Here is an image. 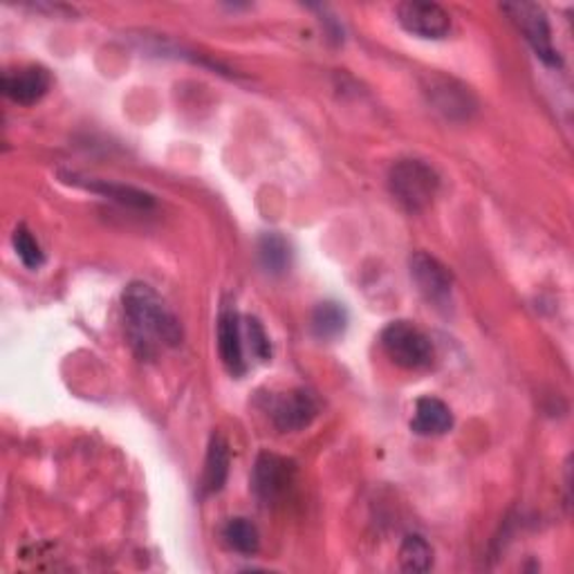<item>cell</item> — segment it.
<instances>
[{
  "label": "cell",
  "mask_w": 574,
  "mask_h": 574,
  "mask_svg": "<svg viewBox=\"0 0 574 574\" xmlns=\"http://www.w3.org/2000/svg\"><path fill=\"white\" fill-rule=\"evenodd\" d=\"M397 23L413 37L441 41L451 31V16L435 3H401L397 5Z\"/></svg>",
  "instance_id": "obj_7"
},
{
  "label": "cell",
  "mask_w": 574,
  "mask_h": 574,
  "mask_svg": "<svg viewBox=\"0 0 574 574\" xmlns=\"http://www.w3.org/2000/svg\"><path fill=\"white\" fill-rule=\"evenodd\" d=\"M52 86V77L41 65H27L21 71H12L3 75V94L12 99L14 104L34 106L41 101Z\"/></svg>",
  "instance_id": "obj_9"
},
{
  "label": "cell",
  "mask_w": 574,
  "mask_h": 574,
  "mask_svg": "<svg viewBox=\"0 0 574 574\" xmlns=\"http://www.w3.org/2000/svg\"><path fill=\"white\" fill-rule=\"evenodd\" d=\"M502 12L519 27L538 59L552 67L561 65V56L552 43V29L544 8H538L536 3H505Z\"/></svg>",
  "instance_id": "obj_4"
},
{
  "label": "cell",
  "mask_w": 574,
  "mask_h": 574,
  "mask_svg": "<svg viewBox=\"0 0 574 574\" xmlns=\"http://www.w3.org/2000/svg\"><path fill=\"white\" fill-rule=\"evenodd\" d=\"M348 323V315L344 310L342 303L326 301L319 303L312 312V332L319 336V340H336Z\"/></svg>",
  "instance_id": "obj_16"
},
{
  "label": "cell",
  "mask_w": 574,
  "mask_h": 574,
  "mask_svg": "<svg viewBox=\"0 0 574 574\" xmlns=\"http://www.w3.org/2000/svg\"><path fill=\"white\" fill-rule=\"evenodd\" d=\"M225 541L227 546L239 552V554H245V557H252L258 552L260 548V536H258V530L252 521L247 519H231L227 525H225Z\"/></svg>",
  "instance_id": "obj_17"
},
{
  "label": "cell",
  "mask_w": 574,
  "mask_h": 574,
  "mask_svg": "<svg viewBox=\"0 0 574 574\" xmlns=\"http://www.w3.org/2000/svg\"><path fill=\"white\" fill-rule=\"evenodd\" d=\"M319 407H317V399L312 397V393L296 388L285 393L272 409V420L277 424L279 431H303L306 426L312 424V420L317 418Z\"/></svg>",
  "instance_id": "obj_10"
},
{
  "label": "cell",
  "mask_w": 574,
  "mask_h": 574,
  "mask_svg": "<svg viewBox=\"0 0 574 574\" xmlns=\"http://www.w3.org/2000/svg\"><path fill=\"white\" fill-rule=\"evenodd\" d=\"M258 260L267 275L281 277L292 265V250L290 243L281 233H263L258 241Z\"/></svg>",
  "instance_id": "obj_15"
},
{
  "label": "cell",
  "mask_w": 574,
  "mask_h": 574,
  "mask_svg": "<svg viewBox=\"0 0 574 574\" xmlns=\"http://www.w3.org/2000/svg\"><path fill=\"white\" fill-rule=\"evenodd\" d=\"M296 481V464L283 456L277 454H260L254 464V492L256 496L269 505L279 502L288 496Z\"/></svg>",
  "instance_id": "obj_5"
},
{
  "label": "cell",
  "mask_w": 574,
  "mask_h": 574,
  "mask_svg": "<svg viewBox=\"0 0 574 574\" xmlns=\"http://www.w3.org/2000/svg\"><path fill=\"white\" fill-rule=\"evenodd\" d=\"M218 350L225 368L233 378L245 375L247 361H245L241 317L231 310H225L218 319Z\"/></svg>",
  "instance_id": "obj_11"
},
{
  "label": "cell",
  "mask_w": 574,
  "mask_h": 574,
  "mask_svg": "<svg viewBox=\"0 0 574 574\" xmlns=\"http://www.w3.org/2000/svg\"><path fill=\"white\" fill-rule=\"evenodd\" d=\"M409 272L420 294L431 303H447L451 296L454 279L449 269L426 252H416L409 258Z\"/></svg>",
  "instance_id": "obj_8"
},
{
  "label": "cell",
  "mask_w": 574,
  "mask_h": 574,
  "mask_svg": "<svg viewBox=\"0 0 574 574\" xmlns=\"http://www.w3.org/2000/svg\"><path fill=\"white\" fill-rule=\"evenodd\" d=\"M124 312L128 334L140 357H155L162 348H176L182 344L180 319L168 310L164 298L142 281H132L124 290Z\"/></svg>",
  "instance_id": "obj_1"
},
{
  "label": "cell",
  "mask_w": 574,
  "mask_h": 574,
  "mask_svg": "<svg viewBox=\"0 0 574 574\" xmlns=\"http://www.w3.org/2000/svg\"><path fill=\"white\" fill-rule=\"evenodd\" d=\"M12 245H14L16 256L21 258V263L27 269H39L46 263V254H43L39 241L34 239L31 231L25 225H21V227L14 229V233H12Z\"/></svg>",
  "instance_id": "obj_19"
},
{
  "label": "cell",
  "mask_w": 574,
  "mask_h": 574,
  "mask_svg": "<svg viewBox=\"0 0 574 574\" xmlns=\"http://www.w3.org/2000/svg\"><path fill=\"white\" fill-rule=\"evenodd\" d=\"M388 189L399 207L409 214H420L433 205L437 191H441V176L422 160H399L391 166Z\"/></svg>",
  "instance_id": "obj_2"
},
{
  "label": "cell",
  "mask_w": 574,
  "mask_h": 574,
  "mask_svg": "<svg viewBox=\"0 0 574 574\" xmlns=\"http://www.w3.org/2000/svg\"><path fill=\"white\" fill-rule=\"evenodd\" d=\"M451 426H454V413L443 399L426 395L416 401V416L411 429L418 435H443Z\"/></svg>",
  "instance_id": "obj_13"
},
{
  "label": "cell",
  "mask_w": 574,
  "mask_h": 574,
  "mask_svg": "<svg viewBox=\"0 0 574 574\" xmlns=\"http://www.w3.org/2000/svg\"><path fill=\"white\" fill-rule=\"evenodd\" d=\"M399 565L404 572H429L433 565V550L426 538L409 534L399 548Z\"/></svg>",
  "instance_id": "obj_18"
},
{
  "label": "cell",
  "mask_w": 574,
  "mask_h": 574,
  "mask_svg": "<svg viewBox=\"0 0 574 574\" xmlns=\"http://www.w3.org/2000/svg\"><path fill=\"white\" fill-rule=\"evenodd\" d=\"M229 476V445L220 433L212 435V443L205 458V471H202V496L218 494Z\"/></svg>",
  "instance_id": "obj_14"
},
{
  "label": "cell",
  "mask_w": 574,
  "mask_h": 574,
  "mask_svg": "<svg viewBox=\"0 0 574 574\" xmlns=\"http://www.w3.org/2000/svg\"><path fill=\"white\" fill-rule=\"evenodd\" d=\"M63 178L75 187H81L86 191L104 195L113 202H119V205H124V207H130V209H144L146 212V209L155 207V197L142 189H135V187L119 184V182H109V180H97V178H81L75 174L63 176Z\"/></svg>",
  "instance_id": "obj_12"
},
{
  "label": "cell",
  "mask_w": 574,
  "mask_h": 574,
  "mask_svg": "<svg viewBox=\"0 0 574 574\" xmlns=\"http://www.w3.org/2000/svg\"><path fill=\"white\" fill-rule=\"evenodd\" d=\"M382 348L404 370H424L433 363L435 350L429 336L411 321H393L382 330Z\"/></svg>",
  "instance_id": "obj_3"
},
{
  "label": "cell",
  "mask_w": 574,
  "mask_h": 574,
  "mask_svg": "<svg viewBox=\"0 0 574 574\" xmlns=\"http://www.w3.org/2000/svg\"><path fill=\"white\" fill-rule=\"evenodd\" d=\"M245 334L250 340V350L254 357H258L260 361H267L269 357H272V344H269V336L258 319H252V317L245 319Z\"/></svg>",
  "instance_id": "obj_20"
},
{
  "label": "cell",
  "mask_w": 574,
  "mask_h": 574,
  "mask_svg": "<svg viewBox=\"0 0 574 574\" xmlns=\"http://www.w3.org/2000/svg\"><path fill=\"white\" fill-rule=\"evenodd\" d=\"M424 92L429 97V104L443 113L447 119L464 122L476 113L479 101L467 86H462L456 79H447L443 75H431L429 84L424 86Z\"/></svg>",
  "instance_id": "obj_6"
}]
</instances>
